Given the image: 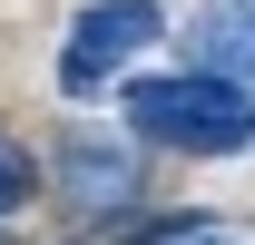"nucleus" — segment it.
Here are the masks:
<instances>
[{"label":"nucleus","mask_w":255,"mask_h":245,"mask_svg":"<svg viewBox=\"0 0 255 245\" xmlns=\"http://www.w3.org/2000/svg\"><path fill=\"white\" fill-rule=\"evenodd\" d=\"M128 127L147 147H177V157H236V147H255V98L226 89V79L177 69V79H137L128 89Z\"/></svg>","instance_id":"nucleus-1"},{"label":"nucleus","mask_w":255,"mask_h":245,"mask_svg":"<svg viewBox=\"0 0 255 245\" xmlns=\"http://www.w3.org/2000/svg\"><path fill=\"white\" fill-rule=\"evenodd\" d=\"M157 30H167V10H157V0H89V10L69 20L59 89H69V98H98L128 59H137V49H157Z\"/></svg>","instance_id":"nucleus-2"},{"label":"nucleus","mask_w":255,"mask_h":245,"mask_svg":"<svg viewBox=\"0 0 255 245\" xmlns=\"http://www.w3.org/2000/svg\"><path fill=\"white\" fill-rule=\"evenodd\" d=\"M59 196L79 216H128V196H137V147L98 137V127H69L59 137Z\"/></svg>","instance_id":"nucleus-3"},{"label":"nucleus","mask_w":255,"mask_h":245,"mask_svg":"<svg viewBox=\"0 0 255 245\" xmlns=\"http://www.w3.org/2000/svg\"><path fill=\"white\" fill-rule=\"evenodd\" d=\"M187 69L255 98V0H206L187 20Z\"/></svg>","instance_id":"nucleus-4"},{"label":"nucleus","mask_w":255,"mask_h":245,"mask_svg":"<svg viewBox=\"0 0 255 245\" xmlns=\"http://www.w3.org/2000/svg\"><path fill=\"white\" fill-rule=\"evenodd\" d=\"M20 206H30V157L0 137V216H20Z\"/></svg>","instance_id":"nucleus-5"},{"label":"nucleus","mask_w":255,"mask_h":245,"mask_svg":"<svg viewBox=\"0 0 255 245\" xmlns=\"http://www.w3.org/2000/svg\"><path fill=\"white\" fill-rule=\"evenodd\" d=\"M167 245H226V236H206V226H187V236H167Z\"/></svg>","instance_id":"nucleus-6"}]
</instances>
